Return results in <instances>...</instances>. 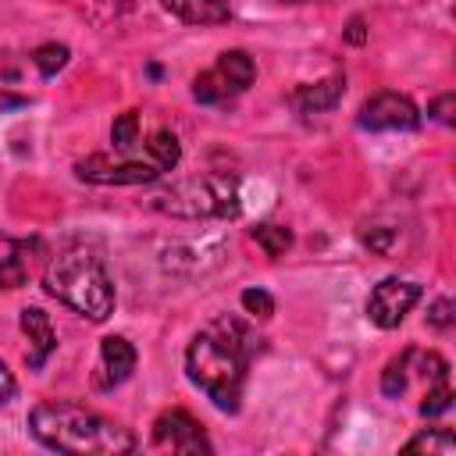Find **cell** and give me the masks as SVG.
Returning <instances> with one entry per match:
<instances>
[{
	"mask_svg": "<svg viewBox=\"0 0 456 456\" xmlns=\"http://www.w3.org/2000/svg\"><path fill=\"white\" fill-rule=\"evenodd\" d=\"M452 449H456V438H452L449 428L420 431V435H413V438L403 445V452H452Z\"/></svg>",
	"mask_w": 456,
	"mask_h": 456,
	"instance_id": "obj_14",
	"label": "cell"
},
{
	"mask_svg": "<svg viewBox=\"0 0 456 456\" xmlns=\"http://www.w3.org/2000/svg\"><path fill=\"white\" fill-rule=\"evenodd\" d=\"M346 43H353V46H363V43H367L363 18H349V25H346Z\"/></svg>",
	"mask_w": 456,
	"mask_h": 456,
	"instance_id": "obj_24",
	"label": "cell"
},
{
	"mask_svg": "<svg viewBox=\"0 0 456 456\" xmlns=\"http://www.w3.org/2000/svg\"><path fill=\"white\" fill-rule=\"evenodd\" d=\"M356 121L360 128H370V132H406V128H417L420 114L413 100L403 93H374L370 100H363Z\"/></svg>",
	"mask_w": 456,
	"mask_h": 456,
	"instance_id": "obj_6",
	"label": "cell"
},
{
	"mask_svg": "<svg viewBox=\"0 0 456 456\" xmlns=\"http://www.w3.org/2000/svg\"><path fill=\"white\" fill-rule=\"evenodd\" d=\"M388 242H392V235H388V232H381V235H367V246H370V249H378V253H381V249H388Z\"/></svg>",
	"mask_w": 456,
	"mask_h": 456,
	"instance_id": "obj_26",
	"label": "cell"
},
{
	"mask_svg": "<svg viewBox=\"0 0 456 456\" xmlns=\"http://www.w3.org/2000/svg\"><path fill=\"white\" fill-rule=\"evenodd\" d=\"M253 242H256L267 256H281V253L292 246V232L281 228V224H256V228H253Z\"/></svg>",
	"mask_w": 456,
	"mask_h": 456,
	"instance_id": "obj_16",
	"label": "cell"
},
{
	"mask_svg": "<svg viewBox=\"0 0 456 456\" xmlns=\"http://www.w3.org/2000/svg\"><path fill=\"white\" fill-rule=\"evenodd\" d=\"M428 321H431L435 328H449V324H452V303H449V299H438V303L431 306Z\"/></svg>",
	"mask_w": 456,
	"mask_h": 456,
	"instance_id": "obj_23",
	"label": "cell"
},
{
	"mask_svg": "<svg viewBox=\"0 0 456 456\" xmlns=\"http://www.w3.org/2000/svg\"><path fill=\"white\" fill-rule=\"evenodd\" d=\"M449 406H452V388H449V381L428 385V395H424V403H420V413H424V417H438V413H445Z\"/></svg>",
	"mask_w": 456,
	"mask_h": 456,
	"instance_id": "obj_19",
	"label": "cell"
},
{
	"mask_svg": "<svg viewBox=\"0 0 456 456\" xmlns=\"http://www.w3.org/2000/svg\"><path fill=\"white\" fill-rule=\"evenodd\" d=\"M214 71L232 86V93H242V89L256 78V64H253V57L242 53V50H224V53L217 57V68H214Z\"/></svg>",
	"mask_w": 456,
	"mask_h": 456,
	"instance_id": "obj_13",
	"label": "cell"
},
{
	"mask_svg": "<svg viewBox=\"0 0 456 456\" xmlns=\"http://www.w3.org/2000/svg\"><path fill=\"white\" fill-rule=\"evenodd\" d=\"M256 353H260L256 331L246 321L221 314L196 331V338L189 342V353H185V367H189L192 385L203 388L217 410L235 413L239 399H242L249 360Z\"/></svg>",
	"mask_w": 456,
	"mask_h": 456,
	"instance_id": "obj_1",
	"label": "cell"
},
{
	"mask_svg": "<svg viewBox=\"0 0 456 456\" xmlns=\"http://www.w3.org/2000/svg\"><path fill=\"white\" fill-rule=\"evenodd\" d=\"M346 93V78L342 75H331V78H321V82H310V86H299L292 103L303 110V114H321V110H331Z\"/></svg>",
	"mask_w": 456,
	"mask_h": 456,
	"instance_id": "obj_11",
	"label": "cell"
},
{
	"mask_svg": "<svg viewBox=\"0 0 456 456\" xmlns=\"http://www.w3.org/2000/svg\"><path fill=\"white\" fill-rule=\"evenodd\" d=\"M242 306H246V314H253V317H260V321H267V317L274 314V299H271L264 289H246V292H242Z\"/></svg>",
	"mask_w": 456,
	"mask_h": 456,
	"instance_id": "obj_20",
	"label": "cell"
},
{
	"mask_svg": "<svg viewBox=\"0 0 456 456\" xmlns=\"http://www.w3.org/2000/svg\"><path fill=\"white\" fill-rule=\"evenodd\" d=\"M192 96H196L200 103H224V100L232 96V86L210 68V71L196 75V82H192Z\"/></svg>",
	"mask_w": 456,
	"mask_h": 456,
	"instance_id": "obj_15",
	"label": "cell"
},
{
	"mask_svg": "<svg viewBox=\"0 0 456 456\" xmlns=\"http://www.w3.org/2000/svg\"><path fill=\"white\" fill-rule=\"evenodd\" d=\"M21 331H25V335H28V342H32V349H28L25 363H28L32 370H39V367L46 363V356L57 349L53 324H50V317H46L39 306H25V310H21Z\"/></svg>",
	"mask_w": 456,
	"mask_h": 456,
	"instance_id": "obj_10",
	"label": "cell"
},
{
	"mask_svg": "<svg viewBox=\"0 0 456 456\" xmlns=\"http://www.w3.org/2000/svg\"><path fill=\"white\" fill-rule=\"evenodd\" d=\"M14 75H18V71H14V68H11V64L0 57V78H14Z\"/></svg>",
	"mask_w": 456,
	"mask_h": 456,
	"instance_id": "obj_27",
	"label": "cell"
},
{
	"mask_svg": "<svg viewBox=\"0 0 456 456\" xmlns=\"http://www.w3.org/2000/svg\"><path fill=\"white\" fill-rule=\"evenodd\" d=\"M132 370H135V349H132V342L121 338V335H107L100 342V378H96V385L100 388H114Z\"/></svg>",
	"mask_w": 456,
	"mask_h": 456,
	"instance_id": "obj_9",
	"label": "cell"
},
{
	"mask_svg": "<svg viewBox=\"0 0 456 456\" xmlns=\"http://www.w3.org/2000/svg\"><path fill=\"white\" fill-rule=\"evenodd\" d=\"M43 285L53 299H61L89 321H107L114 314V285L107 278L103 260L89 246H68L57 256H50Z\"/></svg>",
	"mask_w": 456,
	"mask_h": 456,
	"instance_id": "obj_3",
	"label": "cell"
},
{
	"mask_svg": "<svg viewBox=\"0 0 456 456\" xmlns=\"http://www.w3.org/2000/svg\"><path fill=\"white\" fill-rule=\"evenodd\" d=\"M153 445L157 449H171V452H214L207 431L200 420H192L185 410H171L160 413L153 424Z\"/></svg>",
	"mask_w": 456,
	"mask_h": 456,
	"instance_id": "obj_8",
	"label": "cell"
},
{
	"mask_svg": "<svg viewBox=\"0 0 456 456\" xmlns=\"http://www.w3.org/2000/svg\"><path fill=\"white\" fill-rule=\"evenodd\" d=\"M75 171H78L82 182H96V185H139V182H153V178L164 175L160 164L146 153V146H142L135 157H132V150H128L125 160H110V157H103V153H93V157L78 160Z\"/></svg>",
	"mask_w": 456,
	"mask_h": 456,
	"instance_id": "obj_5",
	"label": "cell"
},
{
	"mask_svg": "<svg viewBox=\"0 0 456 456\" xmlns=\"http://www.w3.org/2000/svg\"><path fill=\"white\" fill-rule=\"evenodd\" d=\"M452 103H456V96H452V93H445V96H438V100L431 103V110H428V114H431L435 121H442V125H452V114H449V110H452Z\"/></svg>",
	"mask_w": 456,
	"mask_h": 456,
	"instance_id": "obj_22",
	"label": "cell"
},
{
	"mask_svg": "<svg viewBox=\"0 0 456 456\" xmlns=\"http://www.w3.org/2000/svg\"><path fill=\"white\" fill-rule=\"evenodd\" d=\"M420 299V285L413 281H403V278H385L374 285L370 299H367V317L378 324V328H399L403 317L413 310V303Z\"/></svg>",
	"mask_w": 456,
	"mask_h": 456,
	"instance_id": "obj_7",
	"label": "cell"
},
{
	"mask_svg": "<svg viewBox=\"0 0 456 456\" xmlns=\"http://www.w3.org/2000/svg\"><path fill=\"white\" fill-rule=\"evenodd\" d=\"M157 210L175 217H235L239 214V189L228 175H196L175 182L153 200Z\"/></svg>",
	"mask_w": 456,
	"mask_h": 456,
	"instance_id": "obj_4",
	"label": "cell"
},
{
	"mask_svg": "<svg viewBox=\"0 0 456 456\" xmlns=\"http://www.w3.org/2000/svg\"><path fill=\"white\" fill-rule=\"evenodd\" d=\"M32 64L39 68V75H57L64 64H68V46L64 43H43L36 53H32Z\"/></svg>",
	"mask_w": 456,
	"mask_h": 456,
	"instance_id": "obj_18",
	"label": "cell"
},
{
	"mask_svg": "<svg viewBox=\"0 0 456 456\" xmlns=\"http://www.w3.org/2000/svg\"><path fill=\"white\" fill-rule=\"evenodd\" d=\"M160 7L189 25H221L232 14L224 0H160Z\"/></svg>",
	"mask_w": 456,
	"mask_h": 456,
	"instance_id": "obj_12",
	"label": "cell"
},
{
	"mask_svg": "<svg viewBox=\"0 0 456 456\" xmlns=\"http://www.w3.org/2000/svg\"><path fill=\"white\" fill-rule=\"evenodd\" d=\"M11 395H14V374H11V370H7V363L0 360V406H4Z\"/></svg>",
	"mask_w": 456,
	"mask_h": 456,
	"instance_id": "obj_25",
	"label": "cell"
},
{
	"mask_svg": "<svg viewBox=\"0 0 456 456\" xmlns=\"http://www.w3.org/2000/svg\"><path fill=\"white\" fill-rule=\"evenodd\" d=\"M0 103H4V100H0Z\"/></svg>",
	"mask_w": 456,
	"mask_h": 456,
	"instance_id": "obj_28",
	"label": "cell"
},
{
	"mask_svg": "<svg viewBox=\"0 0 456 456\" xmlns=\"http://www.w3.org/2000/svg\"><path fill=\"white\" fill-rule=\"evenodd\" d=\"M28 428L46 449L68 452V456H118L135 449V435L128 428L71 399H50L32 406Z\"/></svg>",
	"mask_w": 456,
	"mask_h": 456,
	"instance_id": "obj_2",
	"label": "cell"
},
{
	"mask_svg": "<svg viewBox=\"0 0 456 456\" xmlns=\"http://www.w3.org/2000/svg\"><path fill=\"white\" fill-rule=\"evenodd\" d=\"M110 142H114V150H121V153L135 150V142H139V114H135V110H125V114L114 118V125H110Z\"/></svg>",
	"mask_w": 456,
	"mask_h": 456,
	"instance_id": "obj_17",
	"label": "cell"
},
{
	"mask_svg": "<svg viewBox=\"0 0 456 456\" xmlns=\"http://www.w3.org/2000/svg\"><path fill=\"white\" fill-rule=\"evenodd\" d=\"M18 285H25V260L14 253L0 260V289H18Z\"/></svg>",
	"mask_w": 456,
	"mask_h": 456,
	"instance_id": "obj_21",
	"label": "cell"
}]
</instances>
